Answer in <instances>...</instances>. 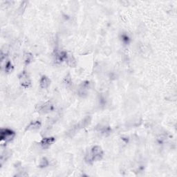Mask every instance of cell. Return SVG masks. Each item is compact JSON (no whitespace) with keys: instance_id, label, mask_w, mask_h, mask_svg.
<instances>
[{"instance_id":"1","label":"cell","mask_w":177,"mask_h":177,"mask_svg":"<svg viewBox=\"0 0 177 177\" xmlns=\"http://www.w3.org/2000/svg\"><path fill=\"white\" fill-rule=\"evenodd\" d=\"M88 158H86L87 161H97L102 159L103 157V152L101 147L99 146H94L91 149V152L87 154Z\"/></svg>"},{"instance_id":"2","label":"cell","mask_w":177,"mask_h":177,"mask_svg":"<svg viewBox=\"0 0 177 177\" xmlns=\"http://www.w3.org/2000/svg\"><path fill=\"white\" fill-rule=\"evenodd\" d=\"M15 136V134L13 131L9 130V129H2L0 132V138L1 141L5 143H8L12 141Z\"/></svg>"},{"instance_id":"3","label":"cell","mask_w":177,"mask_h":177,"mask_svg":"<svg viewBox=\"0 0 177 177\" xmlns=\"http://www.w3.org/2000/svg\"><path fill=\"white\" fill-rule=\"evenodd\" d=\"M19 80H20V82L21 85L24 88H28L30 87L31 85V80L29 78L28 75L27 74L26 72L23 71L21 73L19 76Z\"/></svg>"},{"instance_id":"4","label":"cell","mask_w":177,"mask_h":177,"mask_svg":"<svg viewBox=\"0 0 177 177\" xmlns=\"http://www.w3.org/2000/svg\"><path fill=\"white\" fill-rule=\"evenodd\" d=\"M53 105L50 102H47V103H42V105H39L37 110L41 114H47L51 111L53 109Z\"/></svg>"},{"instance_id":"5","label":"cell","mask_w":177,"mask_h":177,"mask_svg":"<svg viewBox=\"0 0 177 177\" xmlns=\"http://www.w3.org/2000/svg\"><path fill=\"white\" fill-rule=\"evenodd\" d=\"M55 139L53 137H48V138H44L41 141L40 145L43 149H48L53 143L55 142Z\"/></svg>"},{"instance_id":"6","label":"cell","mask_w":177,"mask_h":177,"mask_svg":"<svg viewBox=\"0 0 177 177\" xmlns=\"http://www.w3.org/2000/svg\"><path fill=\"white\" fill-rule=\"evenodd\" d=\"M51 84V80L47 76H42L39 81V86L42 89H47Z\"/></svg>"},{"instance_id":"7","label":"cell","mask_w":177,"mask_h":177,"mask_svg":"<svg viewBox=\"0 0 177 177\" xmlns=\"http://www.w3.org/2000/svg\"><path fill=\"white\" fill-rule=\"evenodd\" d=\"M89 88V82H84L80 88V90H79V94H80L81 96L84 97L85 95H87Z\"/></svg>"},{"instance_id":"8","label":"cell","mask_w":177,"mask_h":177,"mask_svg":"<svg viewBox=\"0 0 177 177\" xmlns=\"http://www.w3.org/2000/svg\"><path fill=\"white\" fill-rule=\"evenodd\" d=\"M41 127V122L39 121H34L31 122L28 125V126L27 127L26 130L28 131H36L39 130Z\"/></svg>"},{"instance_id":"9","label":"cell","mask_w":177,"mask_h":177,"mask_svg":"<svg viewBox=\"0 0 177 177\" xmlns=\"http://www.w3.org/2000/svg\"><path fill=\"white\" fill-rule=\"evenodd\" d=\"M66 61L67 62V64L70 66H75L76 65V60L74 58V56H72L71 55H67V57L66 58Z\"/></svg>"},{"instance_id":"10","label":"cell","mask_w":177,"mask_h":177,"mask_svg":"<svg viewBox=\"0 0 177 177\" xmlns=\"http://www.w3.org/2000/svg\"><path fill=\"white\" fill-rule=\"evenodd\" d=\"M12 68H13V66H12V64L10 63V61H7L5 62V64H4V69H5L6 72H10L12 71Z\"/></svg>"},{"instance_id":"11","label":"cell","mask_w":177,"mask_h":177,"mask_svg":"<svg viewBox=\"0 0 177 177\" xmlns=\"http://www.w3.org/2000/svg\"><path fill=\"white\" fill-rule=\"evenodd\" d=\"M49 165V161H48L47 158L44 157L41 159L40 162H39V167L40 168H45L47 166Z\"/></svg>"},{"instance_id":"12","label":"cell","mask_w":177,"mask_h":177,"mask_svg":"<svg viewBox=\"0 0 177 177\" xmlns=\"http://www.w3.org/2000/svg\"><path fill=\"white\" fill-rule=\"evenodd\" d=\"M32 59H33V56L30 53H26L24 56V61L26 64L30 63V62L32 61Z\"/></svg>"}]
</instances>
